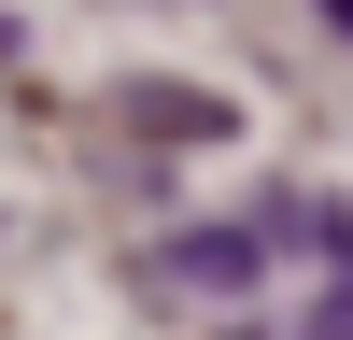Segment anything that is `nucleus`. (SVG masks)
<instances>
[{"label":"nucleus","mask_w":353,"mask_h":340,"mask_svg":"<svg viewBox=\"0 0 353 340\" xmlns=\"http://www.w3.org/2000/svg\"><path fill=\"white\" fill-rule=\"evenodd\" d=\"M283 255H325V198H254L241 227H184V241L141 255V283H156V298H241Z\"/></svg>","instance_id":"1"},{"label":"nucleus","mask_w":353,"mask_h":340,"mask_svg":"<svg viewBox=\"0 0 353 340\" xmlns=\"http://www.w3.org/2000/svg\"><path fill=\"white\" fill-rule=\"evenodd\" d=\"M297 340H353V198H325V312Z\"/></svg>","instance_id":"2"},{"label":"nucleus","mask_w":353,"mask_h":340,"mask_svg":"<svg viewBox=\"0 0 353 340\" xmlns=\"http://www.w3.org/2000/svg\"><path fill=\"white\" fill-rule=\"evenodd\" d=\"M0 57H14V28H0Z\"/></svg>","instance_id":"3"}]
</instances>
